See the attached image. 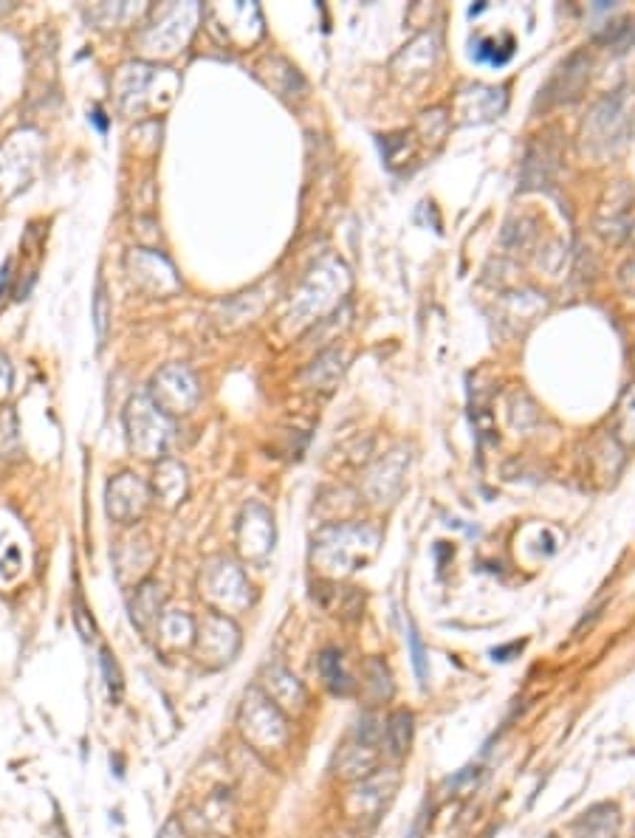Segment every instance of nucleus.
Listing matches in <instances>:
<instances>
[{"instance_id":"25","label":"nucleus","mask_w":635,"mask_h":838,"mask_svg":"<svg viewBox=\"0 0 635 838\" xmlns=\"http://www.w3.org/2000/svg\"><path fill=\"white\" fill-rule=\"evenodd\" d=\"M621 280H624V288H627L630 294H635V263H630V266L624 269Z\"/></svg>"},{"instance_id":"9","label":"nucleus","mask_w":635,"mask_h":838,"mask_svg":"<svg viewBox=\"0 0 635 838\" xmlns=\"http://www.w3.org/2000/svg\"><path fill=\"white\" fill-rule=\"evenodd\" d=\"M379 771V748L376 745L350 740L339 748L334 759V774L345 782H362L367 776Z\"/></svg>"},{"instance_id":"14","label":"nucleus","mask_w":635,"mask_h":838,"mask_svg":"<svg viewBox=\"0 0 635 838\" xmlns=\"http://www.w3.org/2000/svg\"><path fill=\"white\" fill-rule=\"evenodd\" d=\"M415 717L410 709H396L390 712V717L384 720V734H387V743H390V751L396 757H404L413 745V731H415Z\"/></svg>"},{"instance_id":"23","label":"nucleus","mask_w":635,"mask_h":838,"mask_svg":"<svg viewBox=\"0 0 635 838\" xmlns=\"http://www.w3.org/2000/svg\"><path fill=\"white\" fill-rule=\"evenodd\" d=\"M156 838H187V836H184V827H181L178 819H167Z\"/></svg>"},{"instance_id":"24","label":"nucleus","mask_w":635,"mask_h":838,"mask_svg":"<svg viewBox=\"0 0 635 838\" xmlns=\"http://www.w3.org/2000/svg\"><path fill=\"white\" fill-rule=\"evenodd\" d=\"M91 122H94L99 133H108V119H105L102 108H94V111H91Z\"/></svg>"},{"instance_id":"22","label":"nucleus","mask_w":635,"mask_h":838,"mask_svg":"<svg viewBox=\"0 0 635 838\" xmlns=\"http://www.w3.org/2000/svg\"><path fill=\"white\" fill-rule=\"evenodd\" d=\"M102 672H105V683H108V689H111V695L116 692V697L122 695V675H119V666H116V661H111V652L108 649H102Z\"/></svg>"},{"instance_id":"10","label":"nucleus","mask_w":635,"mask_h":838,"mask_svg":"<svg viewBox=\"0 0 635 838\" xmlns=\"http://www.w3.org/2000/svg\"><path fill=\"white\" fill-rule=\"evenodd\" d=\"M398 782H401V776H398L396 768H379V771H373L367 779L356 782V793H353V799H359L367 813H370V816H376L381 807L393 799Z\"/></svg>"},{"instance_id":"16","label":"nucleus","mask_w":635,"mask_h":838,"mask_svg":"<svg viewBox=\"0 0 635 838\" xmlns=\"http://www.w3.org/2000/svg\"><path fill=\"white\" fill-rule=\"evenodd\" d=\"M159 635L161 641L173 644L175 649L187 647V644H192V638H195V624H192L190 616L173 613V616H164L159 621Z\"/></svg>"},{"instance_id":"4","label":"nucleus","mask_w":635,"mask_h":838,"mask_svg":"<svg viewBox=\"0 0 635 838\" xmlns=\"http://www.w3.org/2000/svg\"><path fill=\"white\" fill-rule=\"evenodd\" d=\"M192 649H195L198 664H204L207 669L229 666L240 652V627L229 616L207 613L195 630Z\"/></svg>"},{"instance_id":"7","label":"nucleus","mask_w":635,"mask_h":838,"mask_svg":"<svg viewBox=\"0 0 635 838\" xmlns=\"http://www.w3.org/2000/svg\"><path fill=\"white\" fill-rule=\"evenodd\" d=\"M238 548L246 559H266L274 548V525L263 508H249L246 517L240 520Z\"/></svg>"},{"instance_id":"13","label":"nucleus","mask_w":635,"mask_h":838,"mask_svg":"<svg viewBox=\"0 0 635 838\" xmlns=\"http://www.w3.org/2000/svg\"><path fill=\"white\" fill-rule=\"evenodd\" d=\"M317 666H319V675H322V680H325V686L334 692V695H350L353 692V678L348 675V669H345V661H342V652L334 647L322 649L317 658Z\"/></svg>"},{"instance_id":"17","label":"nucleus","mask_w":635,"mask_h":838,"mask_svg":"<svg viewBox=\"0 0 635 838\" xmlns=\"http://www.w3.org/2000/svg\"><path fill=\"white\" fill-rule=\"evenodd\" d=\"M613 435H616L624 446H635V384L633 387H627V393L621 396Z\"/></svg>"},{"instance_id":"8","label":"nucleus","mask_w":635,"mask_h":838,"mask_svg":"<svg viewBox=\"0 0 635 838\" xmlns=\"http://www.w3.org/2000/svg\"><path fill=\"white\" fill-rule=\"evenodd\" d=\"M590 60L585 54H573L568 63H562V68L556 71V77L548 82V88L542 91L545 102H573L579 99L585 82L590 77Z\"/></svg>"},{"instance_id":"2","label":"nucleus","mask_w":635,"mask_h":838,"mask_svg":"<svg viewBox=\"0 0 635 838\" xmlns=\"http://www.w3.org/2000/svg\"><path fill=\"white\" fill-rule=\"evenodd\" d=\"M238 731L246 745H252L257 754L283 751L291 740L288 714L260 686L246 689V695H243V703L238 709Z\"/></svg>"},{"instance_id":"21","label":"nucleus","mask_w":635,"mask_h":838,"mask_svg":"<svg viewBox=\"0 0 635 838\" xmlns=\"http://www.w3.org/2000/svg\"><path fill=\"white\" fill-rule=\"evenodd\" d=\"M94 319H96V333H99V339H102V336H105V328H108V294H105V285H102V280L96 283Z\"/></svg>"},{"instance_id":"15","label":"nucleus","mask_w":635,"mask_h":838,"mask_svg":"<svg viewBox=\"0 0 635 838\" xmlns=\"http://www.w3.org/2000/svg\"><path fill=\"white\" fill-rule=\"evenodd\" d=\"M367 672V692H370V700L373 703H381V700H390L393 697V675H390V669L384 666V661H379V658H370L365 666Z\"/></svg>"},{"instance_id":"3","label":"nucleus","mask_w":635,"mask_h":838,"mask_svg":"<svg viewBox=\"0 0 635 838\" xmlns=\"http://www.w3.org/2000/svg\"><path fill=\"white\" fill-rule=\"evenodd\" d=\"M624 94L627 91H619V94L602 99L593 108L588 125H585V150H590L599 159L619 153L621 147L627 144V136H630V102H627Z\"/></svg>"},{"instance_id":"12","label":"nucleus","mask_w":635,"mask_h":838,"mask_svg":"<svg viewBox=\"0 0 635 838\" xmlns=\"http://www.w3.org/2000/svg\"><path fill=\"white\" fill-rule=\"evenodd\" d=\"M621 827V813L616 805H596L576 822L579 838H616Z\"/></svg>"},{"instance_id":"20","label":"nucleus","mask_w":635,"mask_h":838,"mask_svg":"<svg viewBox=\"0 0 635 838\" xmlns=\"http://www.w3.org/2000/svg\"><path fill=\"white\" fill-rule=\"evenodd\" d=\"M407 641H410V655H413L415 675H418V680H421V686H427V678H429L427 649H424V644H421V635H418V630H415L413 621H410V635H407Z\"/></svg>"},{"instance_id":"1","label":"nucleus","mask_w":635,"mask_h":838,"mask_svg":"<svg viewBox=\"0 0 635 838\" xmlns=\"http://www.w3.org/2000/svg\"><path fill=\"white\" fill-rule=\"evenodd\" d=\"M379 548V531L367 525H334L314 539V562L328 576L359 570Z\"/></svg>"},{"instance_id":"5","label":"nucleus","mask_w":635,"mask_h":838,"mask_svg":"<svg viewBox=\"0 0 635 838\" xmlns=\"http://www.w3.org/2000/svg\"><path fill=\"white\" fill-rule=\"evenodd\" d=\"M252 587L246 582V576L240 573L238 565L232 562H218V565H209L201 576V596H207L212 607H218V613L226 616V613H238L243 607H249V593Z\"/></svg>"},{"instance_id":"11","label":"nucleus","mask_w":635,"mask_h":838,"mask_svg":"<svg viewBox=\"0 0 635 838\" xmlns=\"http://www.w3.org/2000/svg\"><path fill=\"white\" fill-rule=\"evenodd\" d=\"M506 99H503V91H494V88H466L461 94V116H469V122H486V119H494L497 113L503 111Z\"/></svg>"},{"instance_id":"6","label":"nucleus","mask_w":635,"mask_h":838,"mask_svg":"<svg viewBox=\"0 0 635 838\" xmlns=\"http://www.w3.org/2000/svg\"><path fill=\"white\" fill-rule=\"evenodd\" d=\"M260 689L283 709L286 714H300L305 706H308V692L302 686L297 675L286 669L283 664H271L266 666L263 672V680H260Z\"/></svg>"},{"instance_id":"26","label":"nucleus","mask_w":635,"mask_h":838,"mask_svg":"<svg viewBox=\"0 0 635 838\" xmlns=\"http://www.w3.org/2000/svg\"><path fill=\"white\" fill-rule=\"evenodd\" d=\"M421 830H424V827H421V822L415 824L413 830H410V833H407V838H421Z\"/></svg>"},{"instance_id":"18","label":"nucleus","mask_w":635,"mask_h":838,"mask_svg":"<svg viewBox=\"0 0 635 838\" xmlns=\"http://www.w3.org/2000/svg\"><path fill=\"white\" fill-rule=\"evenodd\" d=\"M133 621L142 627V630H147L150 627V621L153 624H159V593H156V585H142L139 587V593H136V601H133Z\"/></svg>"},{"instance_id":"19","label":"nucleus","mask_w":635,"mask_h":838,"mask_svg":"<svg viewBox=\"0 0 635 838\" xmlns=\"http://www.w3.org/2000/svg\"><path fill=\"white\" fill-rule=\"evenodd\" d=\"M472 54H475V60H480V63H489V65H506L508 60H511V54H514V40L508 37L506 43L500 46L494 37H483V40H477V43H472Z\"/></svg>"}]
</instances>
